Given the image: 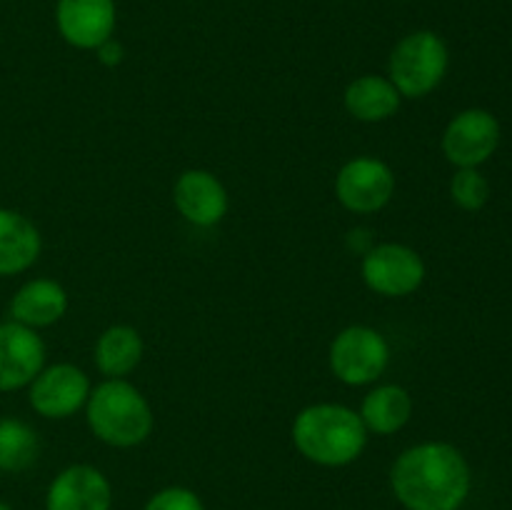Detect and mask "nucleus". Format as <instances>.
Segmentation results:
<instances>
[{"mask_svg": "<svg viewBox=\"0 0 512 510\" xmlns=\"http://www.w3.org/2000/svg\"><path fill=\"white\" fill-rule=\"evenodd\" d=\"M143 358V340L130 325H113L95 343V365L108 378H123Z\"/></svg>", "mask_w": 512, "mask_h": 510, "instance_id": "obj_18", "label": "nucleus"}, {"mask_svg": "<svg viewBox=\"0 0 512 510\" xmlns=\"http://www.w3.org/2000/svg\"><path fill=\"white\" fill-rule=\"evenodd\" d=\"M390 348L378 330L368 325H350L335 335L330 345V368L335 378L348 385H368L388 368Z\"/></svg>", "mask_w": 512, "mask_h": 510, "instance_id": "obj_5", "label": "nucleus"}, {"mask_svg": "<svg viewBox=\"0 0 512 510\" xmlns=\"http://www.w3.org/2000/svg\"><path fill=\"white\" fill-rule=\"evenodd\" d=\"M453 200L465 210H480L490 198V185L475 168H460L450 183Z\"/></svg>", "mask_w": 512, "mask_h": 510, "instance_id": "obj_20", "label": "nucleus"}, {"mask_svg": "<svg viewBox=\"0 0 512 510\" xmlns=\"http://www.w3.org/2000/svg\"><path fill=\"white\" fill-rule=\"evenodd\" d=\"M40 440L28 423L15 418L0 420V470L20 473L38 460Z\"/></svg>", "mask_w": 512, "mask_h": 510, "instance_id": "obj_19", "label": "nucleus"}, {"mask_svg": "<svg viewBox=\"0 0 512 510\" xmlns=\"http://www.w3.org/2000/svg\"><path fill=\"white\" fill-rule=\"evenodd\" d=\"M68 310V293L50 278H35L20 285L10 300V318L28 328H48L58 323Z\"/></svg>", "mask_w": 512, "mask_h": 510, "instance_id": "obj_14", "label": "nucleus"}, {"mask_svg": "<svg viewBox=\"0 0 512 510\" xmlns=\"http://www.w3.org/2000/svg\"><path fill=\"white\" fill-rule=\"evenodd\" d=\"M400 98L393 83L383 75H363L353 80L345 90V108L353 118L365 120V123H380L398 113Z\"/></svg>", "mask_w": 512, "mask_h": 510, "instance_id": "obj_16", "label": "nucleus"}, {"mask_svg": "<svg viewBox=\"0 0 512 510\" xmlns=\"http://www.w3.org/2000/svg\"><path fill=\"white\" fill-rule=\"evenodd\" d=\"M390 483L408 510H458L470 493V465L455 445L420 443L395 460Z\"/></svg>", "mask_w": 512, "mask_h": 510, "instance_id": "obj_1", "label": "nucleus"}, {"mask_svg": "<svg viewBox=\"0 0 512 510\" xmlns=\"http://www.w3.org/2000/svg\"><path fill=\"white\" fill-rule=\"evenodd\" d=\"M145 510H205V508L193 490L165 488L148 500Z\"/></svg>", "mask_w": 512, "mask_h": 510, "instance_id": "obj_21", "label": "nucleus"}, {"mask_svg": "<svg viewBox=\"0 0 512 510\" xmlns=\"http://www.w3.org/2000/svg\"><path fill=\"white\" fill-rule=\"evenodd\" d=\"M295 448L308 460L328 468L348 465L368 443V428L355 410L335 403H318L300 410L293 423Z\"/></svg>", "mask_w": 512, "mask_h": 510, "instance_id": "obj_2", "label": "nucleus"}, {"mask_svg": "<svg viewBox=\"0 0 512 510\" xmlns=\"http://www.w3.org/2000/svg\"><path fill=\"white\" fill-rule=\"evenodd\" d=\"M40 233L23 213L0 208V278L18 275L38 260Z\"/></svg>", "mask_w": 512, "mask_h": 510, "instance_id": "obj_15", "label": "nucleus"}, {"mask_svg": "<svg viewBox=\"0 0 512 510\" xmlns=\"http://www.w3.org/2000/svg\"><path fill=\"white\" fill-rule=\"evenodd\" d=\"M413 415V398L400 385H380L370 390L360 408V420L375 435H393Z\"/></svg>", "mask_w": 512, "mask_h": 510, "instance_id": "obj_17", "label": "nucleus"}, {"mask_svg": "<svg viewBox=\"0 0 512 510\" xmlns=\"http://www.w3.org/2000/svg\"><path fill=\"white\" fill-rule=\"evenodd\" d=\"M88 425L103 443L133 448L153 433V410L135 385L110 378L90 390Z\"/></svg>", "mask_w": 512, "mask_h": 510, "instance_id": "obj_3", "label": "nucleus"}, {"mask_svg": "<svg viewBox=\"0 0 512 510\" xmlns=\"http://www.w3.org/2000/svg\"><path fill=\"white\" fill-rule=\"evenodd\" d=\"M98 55L105 65H118L120 60H123V45L113 38L105 40V43L98 48Z\"/></svg>", "mask_w": 512, "mask_h": 510, "instance_id": "obj_22", "label": "nucleus"}, {"mask_svg": "<svg viewBox=\"0 0 512 510\" xmlns=\"http://www.w3.org/2000/svg\"><path fill=\"white\" fill-rule=\"evenodd\" d=\"M448 70V45L433 30L410 33L390 55V83L403 98H423L440 85Z\"/></svg>", "mask_w": 512, "mask_h": 510, "instance_id": "obj_4", "label": "nucleus"}, {"mask_svg": "<svg viewBox=\"0 0 512 510\" xmlns=\"http://www.w3.org/2000/svg\"><path fill=\"white\" fill-rule=\"evenodd\" d=\"M88 395V375L70 363L43 368L30 383V405L43 418H68L88 403Z\"/></svg>", "mask_w": 512, "mask_h": 510, "instance_id": "obj_9", "label": "nucleus"}, {"mask_svg": "<svg viewBox=\"0 0 512 510\" xmlns=\"http://www.w3.org/2000/svg\"><path fill=\"white\" fill-rule=\"evenodd\" d=\"M363 278L378 295L400 298L420 288L425 280V263L408 245L383 243L365 253Z\"/></svg>", "mask_w": 512, "mask_h": 510, "instance_id": "obj_6", "label": "nucleus"}, {"mask_svg": "<svg viewBox=\"0 0 512 510\" xmlns=\"http://www.w3.org/2000/svg\"><path fill=\"white\" fill-rule=\"evenodd\" d=\"M500 143V125L488 110H463L448 123L443 135V153L458 168H478L495 153Z\"/></svg>", "mask_w": 512, "mask_h": 510, "instance_id": "obj_8", "label": "nucleus"}, {"mask_svg": "<svg viewBox=\"0 0 512 510\" xmlns=\"http://www.w3.org/2000/svg\"><path fill=\"white\" fill-rule=\"evenodd\" d=\"M110 483L93 465H70L48 488V510H110Z\"/></svg>", "mask_w": 512, "mask_h": 510, "instance_id": "obj_13", "label": "nucleus"}, {"mask_svg": "<svg viewBox=\"0 0 512 510\" xmlns=\"http://www.w3.org/2000/svg\"><path fill=\"white\" fill-rule=\"evenodd\" d=\"M173 198L180 215L200 228L220 223L223 215L228 213V193H225L223 183L208 170H185L175 180Z\"/></svg>", "mask_w": 512, "mask_h": 510, "instance_id": "obj_12", "label": "nucleus"}, {"mask_svg": "<svg viewBox=\"0 0 512 510\" xmlns=\"http://www.w3.org/2000/svg\"><path fill=\"white\" fill-rule=\"evenodd\" d=\"M60 35L80 50H98L115 30V0H58Z\"/></svg>", "mask_w": 512, "mask_h": 510, "instance_id": "obj_11", "label": "nucleus"}, {"mask_svg": "<svg viewBox=\"0 0 512 510\" xmlns=\"http://www.w3.org/2000/svg\"><path fill=\"white\" fill-rule=\"evenodd\" d=\"M0 510H13V508H10V505L5 503V500H0Z\"/></svg>", "mask_w": 512, "mask_h": 510, "instance_id": "obj_23", "label": "nucleus"}, {"mask_svg": "<svg viewBox=\"0 0 512 510\" xmlns=\"http://www.w3.org/2000/svg\"><path fill=\"white\" fill-rule=\"evenodd\" d=\"M45 365V343L28 325L0 323V393L25 388Z\"/></svg>", "mask_w": 512, "mask_h": 510, "instance_id": "obj_10", "label": "nucleus"}, {"mask_svg": "<svg viewBox=\"0 0 512 510\" xmlns=\"http://www.w3.org/2000/svg\"><path fill=\"white\" fill-rule=\"evenodd\" d=\"M395 193V175L378 158H355L340 168L335 195L353 213H375L385 208Z\"/></svg>", "mask_w": 512, "mask_h": 510, "instance_id": "obj_7", "label": "nucleus"}]
</instances>
